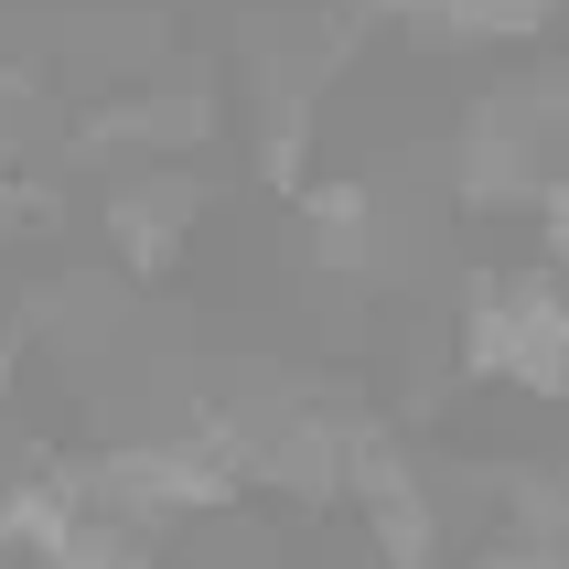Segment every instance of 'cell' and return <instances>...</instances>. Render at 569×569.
<instances>
[{"instance_id": "1", "label": "cell", "mask_w": 569, "mask_h": 569, "mask_svg": "<svg viewBox=\"0 0 569 569\" xmlns=\"http://www.w3.org/2000/svg\"><path fill=\"white\" fill-rule=\"evenodd\" d=\"M462 377L569 398V280L559 269H483L462 290Z\"/></svg>"}, {"instance_id": "2", "label": "cell", "mask_w": 569, "mask_h": 569, "mask_svg": "<svg viewBox=\"0 0 569 569\" xmlns=\"http://www.w3.org/2000/svg\"><path fill=\"white\" fill-rule=\"evenodd\" d=\"M548 172V140L538 119H527V97H483L473 119H462V140H451V193H462V216H527V193H538Z\"/></svg>"}, {"instance_id": "3", "label": "cell", "mask_w": 569, "mask_h": 569, "mask_svg": "<svg viewBox=\"0 0 569 569\" xmlns=\"http://www.w3.org/2000/svg\"><path fill=\"white\" fill-rule=\"evenodd\" d=\"M290 216H301V258L322 280H366L387 258V193L366 172H301L290 183Z\"/></svg>"}, {"instance_id": "4", "label": "cell", "mask_w": 569, "mask_h": 569, "mask_svg": "<svg viewBox=\"0 0 569 569\" xmlns=\"http://www.w3.org/2000/svg\"><path fill=\"white\" fill-rule=\"evenodd\" d=\"M193 216H204V183H193V172H172V161L129 172V183H119V204H108V237H119L129 280H161V269L183 258Z\"/></svg>"}, {"instance_id": "5", "label": "cell", "mask_w": 569, "mask_h": 569, "mask_svg": "<svg viewBox=\"0 0 569 569\" xmlns=\"http://www.w3.org/2000/svg\"><path fill=\"white\" fill-rule=\"evenodd\" d=\"M398 22H409V43H548V22H559V0H387Z\"/></svg>"}, {"instance_id": "6", "label": "cell", "mask_w": 569, "mask_h": 569, "mask_svg": "<svg viewBox=\"0 0 569 569\" xmlns=\"http://www.w3.org/2000/svg\"><path fill=\"white\" fill-rule=\"evenodd\" d=\"M0 387H11V355H0Z\"/></svg>"}]
</instances>
